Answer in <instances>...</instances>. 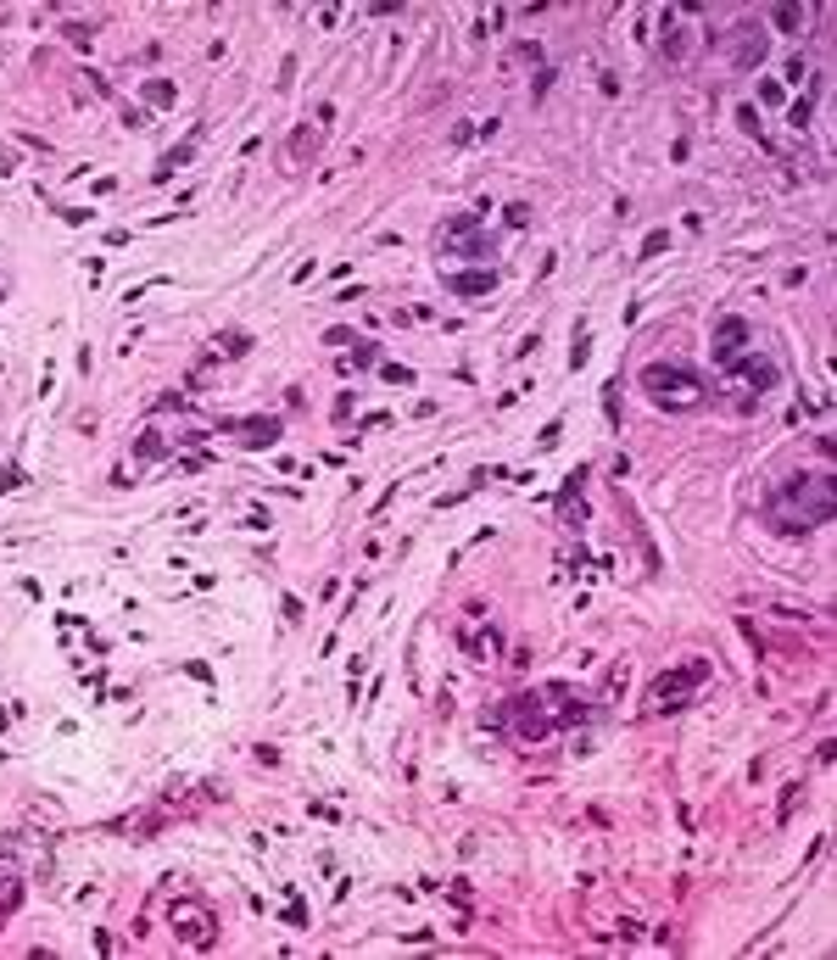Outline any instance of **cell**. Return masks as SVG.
I'll use <instances>...</instances> for the list:
<instances>
[{"label":"cell","instance_id":"cell-1","mask_svg":"<svg viewBox=\"0 0 837 960\" xmlns=\"http://www.w3.org/2000/svg\"><path fill=\"white\" fill-rule=\"evenodd\" d=\"M832 503H837L832 475H793L765 497V520H771L776 531L798 536V531H815V525L832 520Z\"/></svg>","mask_w":837,"mask_h":960},{"label":"cell","instance_id":"cell-2","mask_svg":"<svg viewBox=\"0 0 837 960\" xmlns=\"http://www.w3.org/2000/svg\"><path fill=\"white\" fill-rule=\"evenodd\" d=\"M642 391H648L659 408H698L704 402V374L687 369V363H648L642 369Z\"/></svg>","mask_w":837,"mask_h":960},{"label":"cell","instance_id":"cell-3","mask_svg":"<svg viewBox=\"0 0 837 960\" xmlns=\"http://www.w3.org/2000/svg\"><path fill=\"white\" fill-rule=\"evenodd\" d=\"M709 670H715L709 659H692V665H681V670H670V676H659V681H653V693H648L653 709H681V704H687V698L709 681Z\"/></svg>","mask_w":837,"mask_h":960},{"label":"cell","instance_id":"cell-4","mask_svg":"<svg viewBox=\"0 0 837 960\" xmlns=\"http://www.w3.org/2000/svg\"><path fill=\"white\" fill-rule=\"evenodd\" d=\"M726 374H731V391H759V397H765V391L776 386V363L759 358V352H743Z\"/></svg>","mask_w":837,"mask_h":960},{"label":"cell","instance_id":"cell-5","mask_svg":"<svg viewBox=\"0 0 837 960\" xmlns=\"http://www.w3.org/2000/svg\"><path fill=\"white\" fill-rule=\"evenodd\" d=\"M441 252H464V257H492V240H480V218H452L441 229Z\"/></svg>","mask_w":837,"mask_h":960},{"label":"cell","instance_id":"cell-6","mask_svg":"<svg viewBox=\"0 0 837 960\" xmlns=\"http://www.w3.org/2000/svg\"><path fill=\"white\" fill-rule=\"evenodd\" d=\"M743 352H748V324L726 313V319L715 324V363H720V369H731Z\"/></svg>","mask_w":837,"mask_h":960},{"label":"cell","instance_id":"cell-7","mask_svg":"<svg viewBox=\"0 0 837 960\" xmlns=\"http://www.w3.org/2000/svg\"><path fill=\"white\" fill-rule=\"evenodd\" d=\"M765 34V28H759ZM754 28H737V40H731V56H737V67H759L765 62V40H759Z\"/></svg>","mask_w":837,"mask_h":960},{"label":"cell","instance_id":"cell-8","mask_svg":"<svg viewBox=\"0 0 837 960\" xmlns=\"http://www.w3.org/2000/svg\"><path fill=\"white\" fill-rule=\"evenodd\" d=\"M447 285L458 296H480V291H492V285H497V274H452Z\"/></svg>","mask_w":837,"mask_h":960},{"label":"cell","instance_id":"cell-9","mask_svg":"<svg viewBox=\"0 0 837 960\" xmlns=\"http://www.w3.org/2000/svg\"><path fill=\"white\" fill-rule=\"evenodd\" d=\"M771 23H776V28H798V23H804V12H793V6H776Z\"/></svg>","mask_w":837,"mask_h":960},{"label":"cell","instance_id":"cell-10","mask_svg":"<svg viewBox=\"0 0 837 960\" xmlns=\"http://www.w3.org/2000/svg\"><path fill=\"white\" fill-rule=\"evenodd\" d=\"M665 246H670V235H665V229H653V235L642 240V257H659V252H665Z\"/></svg>","mask_w":837,"mask_h":960},{"label":"cell","instance_id":"cell-11","mask_svg":"<svg viewBox=\"0 0 837 960\" xmlns=\"http://www.w3.org/2000/svg\"><path fill=\"white\" fill-rule=\"evenodd\" d=\"M0 486H6V492H12V486H23V475H17L12 464H6V469H0Z\"/></svg>","mask_w":837,"mask_h":960}]
</instances>
